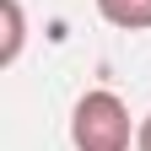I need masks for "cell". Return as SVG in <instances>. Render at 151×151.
Returning <instances> with one entry per match:
<instances>
[{"mask_svg":"<svg viewBox=\"0 0 151 151\" xmlns=\"http://www.w3.org/2000/svg\"><path fill=\"white\" fill-rule=\"evenodd\" d=\"M140 129L129 124V108L113 97V92H86L70 113V140L76 151H129Z\"/></svg>","mask_w":151,"mask_h":151,"instance_id":"6da1fadb","label":"cell"},{"mask_svg":"<svg viewBox=\"0 0 151 151\" xmlns=\"http://www.w3.org/2000/svg\"><path fill=\"white\" fill-rule=\"evenodd\" d=\"M97 11L124 32H146L151 27V0H97Z\"/></svg>","mask_w":151,"mask_h":151,"instance_id":"7a4b0ae2","label":"cell"},{"mask_svg":"<svg viewBox=\"0 0 151 151\" xmlns=\"http://www.w3.org/2000/svg\"><path fill=\"white\" fill-rule=\"evenodd\" d=\"M16 54H22V6H16V0H6V54H0V60H16Z\"/></svg>","mask_w":151,"mask_h":151,"instance_id":"3957f363","label":"cell"},{"mask_svg":"<svg viewBox=\"0 0 151 151\" xmlns=\"http://www.w3.org/2000/svg\"><path fill=\"white\" fill-rule=\"evenodd\" d=\"M135 151H151V113H146V124H140V135H135Z\"/></svg>","mask_w":151,"mask_h":151,"instance_id":"277c9868","label":"cell"}]
</instances>
